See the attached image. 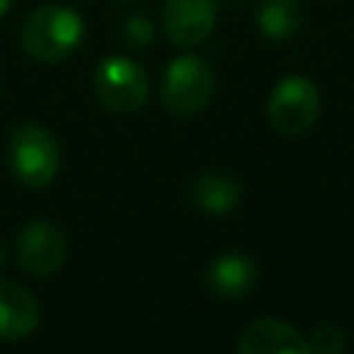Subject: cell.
I'll return each instance as SVG.
<instances>
[{
  "instance_id": "11",
  "label": "cell",
  "mask_w": 354,
  "mask_h": 354,
  "mask_svg": "<svg viewBox=\"0 0 354 354\" xmlns=\"http://www.w3.org/2000/svg\"><path fill=\"white\" fill-rule=\"evenodd\" d=\"M188 199L196 210L207 213V216H224L230 210H235L243 199V185L232 171H221V169H207L199 171L191 185H188Z\"/></svg>"
},
{
  "instance_id": "8",
  "label": "cell",
  "mask_w": 354,
  "mask_h": 354,
  "mask_svg": "<svg viewBox=\"0 0 354 354\" xmlns=\"http://www.w3.org/2000/svg\"><path fill=\"white\" fill-rule=\"evenodd\" d=\"M241 354H310L307 337L282 318H254L238 335Z\"/></svg>"
},
{
  "instance_id": "10",
  "label": "cell",
  "mask_w": 354,
  "mask_h": 354,
  "mask_svg": "<svg viewBox=\"0 0 354 354\" xmlns=\"http://www.w3.org/2000/svg\"><path fill=\"white\" fill-rule=\"evenodd\" d=\"M41 310L39 299L8 279H0V340L6 343H19L30 337L39 329Z\"/></svg>"
},
{
  "instance_id": "16",
  "label": "cell",
  "mask_w": 354,
  "mask_h": 354,
  "mask_svg": "<svg viewBox=\"0 0 354 354\" xmlns=\"http://www.w3.org/2000/svg\"><path fill=\"white\" fill-rule=\"evenodd\" d=\"M8 8H11V0H0V17H3Z\"/></svg>"
},
{
  "instance_id": "1",
  "label": "cell",
  "mask_w": 354,
  "mask_h": 354,
  "mask_svg": "<svg viewBox=\"0 0 354 354\" xmlns=\"http://www.w3.org/2000/svg\"><path fill=\"white\" fill-rule=\"evenodd\" d=\"M83 17L61 3L33 8L19 28V47L39 64H58L69 58L83 41Z\"/></svg>"
},
{
  "instance_id": "6",
  "label": "cell",
  "mask_w": 354,
  "mask_h": 354,
  "mask_svg": "<svg viewBox=\"0 0 354 354\" xmlns=\"http://www.w3.org/2000/svg\"><path fill=\"white\" fill-rule=\"evenodd\" d=\"M64 230L50 218H30L14 238V260L30 277H50L66 260Z\"/></svg>"
},
{
  "instance_id": "4",
  "label": "cell",
  "mask_w": 354,
  "mask_h": 354,
  "mask_svg": "<svg viewBox=\"0 0 354 354\" xmlns=\"http://www.w3.org/2000/svg\"><path fill=\"white\" fill-rule=\"evenodd\" d=\"M318 113H321V91L315 80L304 75H285L282 80L274 83L266 102V116L274 133L285 138H299L318 122Z\"/></svg>"
},
{
  "instance_id": "17",
  "label": "cell",
  "mask_w": 354,
  "mask_h": 354,
  "mask_svg": "<svg viewBox=\"0 0 354 354\" xmlns=\"http://www.w3.org/2000/svg\"><path fill=\"white\" fill-rule=\"evenodd\" d=\"M113 3H127V0H113Z\"/></svg>"
},
{
  "instance_id": "3",
  "label": "cell",
  "mask_w": 354,
  "mask_h": 354,
  "mask_svg": "<svg viewBox=\"0 0 354 354\" xmlns=\"http://www.w3.org/2000/svg\"><path fill=\"white\" fill-rule=\"evenodd\" d=\"M216 91V75L199 55H177L160 75V102L171 116H196Z\"/></svg>"
},
{
  "instance_id": "15",
  "label": "cell",
  "mask_w": 354,
  "mask_h": 354,
  "mask_svg": "<svg viewBox=\"0 0 354 354\" xmlns=\"http://www.w3.org/2000/svg\"><path fill=\"white\" fill-rule=\"evenodd\" d=\"M6 254H8V252H6V243L0 241V271H3V266H6Z\"/></svg>"
},
{
  "instance_id": "5",
  "label": "cell",
  "mask_w": 354,
  "mask_h": 354,
  "mask_svg": "<svg viewBox=\"0 0 354 354\" xmlns=\"http://www.w3.org/2000/svg\"><path fill=\"white\" fill-rule=\"evenodd\" d=\"M91 83L100 105L122 116L138 113L149 97V77L144 66L127 55H105L97 64Z\"/></svg>"
},
{
  "instance_id": "14",
  "label": "cell",
  "mask_w": 354,
  "mask_h": 354,
  "mask_svg": "<svg viewBox=\"0 0 354 354\" xmlns=\"http://www.w3.org/2000/svg\"><path fill=\"white\" fill-rule=\"evenodd\" d=\"M122 39L130 50H147L155 41V22L147 14H130L122 22Z\"/></svg>"
},
{
  "instance_id": "12",
  "label": "cell",
  "mask_w": 354,
  "mask_h": 354,
  "mask_svg": "<svg viewBox=\"0 0 354 354\" xmlns=\"http://www.w3.org/2000/svg\"><path fill=\"white\" fill-rule=\"evenodd\" d=\"M301 22H304L301 0H260L254 8V25L271 41L293 39Z\"/></svg>"
},
{
  "instance_id": "2",
  "label": "cell",
  "mask_w": 354,
  "mask_h": 354,
  "mask_svg": "<svg viewBox=\"0 0 354 354\" xmlns=\"http://www.w3.org/2000/svg\"><path fill=\"white\" fill-rule=\"evenodd\" d=\"M8 169L28 188H47L61 171V144L39 122H22L8 130Z\"/></svg>"
},
{
  "instance_id": "7",
  "label": "cell",
  "mask_w": 354,
  "mask_h": 354,
  "mask_svg": "<svg viewBox=\"0 0 354 354\" xmlns=\"http://www.w3.org/2000/svg\"><path fill=\"white\" fill-rule=\"evenodd\" d=\"M218 19V0H166L160 6V25L174 47L202 44Z\"/></svg>"
},
{
  "instance_id": "13",
  "label": "cell",
  "mask_w": 354,
  "mask_h": 354,
  "mask_svg": "<svg viewBox=\"0 0 354 354\" xmlns=\"http://www.w3.org/2000/svg\"><path fill=\"white\" fill-rule=\"evenodd\" d=\"M304 337H307L310 354H340L348 348V332L340 324H318Z\"/></svg>"
},
{
  "instance_id": "9",
  "label": "cell",
  "mask_w": 354,
  "mask_h": 354,
  "mask_svg": "<svg viewBox=\"0 0 354 354\" xmlns=\"http://www.w3.org/2000/svg\"><path fill=\"white\" fill-rule=\"evenodd\" d=\"M257 279V263L246 252H221L205 268V285L218 299H241L252 293Z\"/></svg>"
}]
</instances>
